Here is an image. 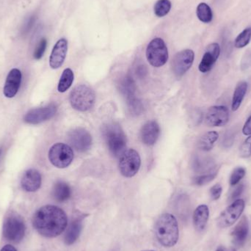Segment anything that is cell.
<instances>
[{
  "label": "cell",
  "mask_w": 251,
  "mask_h": 251,
  "mask_svg": "<svg viewBox=\"0 0 251 251\" xmlns=\"http://www.w3.org/2000/svg\"><path fill=\"white\" fill-rule=\"evenodd\" d=\"M32 224L41 235L53 238L60 235L66 229L68 225L67 215L60 208L47 205L35 212Z\"/></svg>",
  "instance_id": "1"
},
{
  "label": "cell",
  "mask_w": 251,
  "mask_h": 251,
  "mask_svg": "<svg viewBox=\"0 0 251 251\" xmlns=\"http://www.w3.org/2000/svg\"><path fill=\"white\" fill-rule=\"evenodd\" d=\"M154 233L158 242L162 246L174 247L179 238V229L176 218L169 213L161 215L155 224Z\"/></svg>",
  "instance_id": "2"
},
{
  "label": "cell",
  "mask_w": 251,
  "mask_h": 251,
  "mask_svg": "<svg viewBox=\"0 0 251 251\" xmlns=\"http://www.w3.org/2000/svg\"><path fill=\"white\" fill-rule=\"evenodd\" d=\"M102 134L109 151L118 157L125 152L126 146V137L122 127L116 123H110L102 128Z\"/></svg>",
  "instance_id": "3"
},
{
  "label": "cell",
  "mask_w": 251,
  "mask_h": 251,
  "mask_svg": "<svg viewBox=\"0 0 251 251\" xmlns=\"http://www.w3.org/2000/svg\"><path fill=\"white\" fill-rule=\"evenodd\" d=\"M72 108L79 112H86L93 108L96 102V94L86 85L75 87L69 97Z\"/></svg>",
  "instance_id": "4"
},
{
  "label": "cell",
  "mask_w": 251,
  "mask_h": 251,
  "mask_svg": "<svg viewBox=\"0 0 251 251\" xmlns=\"http://www.w3.org/2000/svg\"><path fill=\"white\" fill-rule=\"evenodd\" d=\"M25 224L22 217L12 212L6 217L3 226V234L9 241L19 243L25 234Z\"/></svg>",
  "instance_id": "5"
},
{
  "label": "cell",
  "mask_w": 251,
  "mask_h": 251,
  "mask_svg": "<svg viewBox=\"0 0 251 251\" xmlns=\"http://www.w3.org/2000/svg\"><path fill=\"white\" fill-rule=\"evenodd\" d=\"M146 58L153 67L163 66L168 60V50L162 38L152 40L146 49Z\"/></svg>",
  "instance_id": "6"
},
{
  "label": "cell",
  "mask_w": 251,
  "mask_h": 251,
  "mask_svg": "<svg viewBox=\"0 0 251 251\" xmlns=\"http://www.w3.org/2000/svg\"><path fill=\"white\" fill-rule=\"evenodd\" d=\"M50 162L57 168H66L73 162L74 151L69 145L57 143L53 145L49 151Z\"/></svg>",
  "instance_id": "7"
},
{
  "label": "cell",
  "mask_w": 251,
  "mask_h": 251,
  "mask_svg": "<svg viewBox=\"0 0 251 251\" xmlns=\"http://www.w3.org/2000/svg\"><path fill=\"white\" fill-rule=\"evenodd\" d=\"M141 166V159L134 149H128L120 156L119 168L121 174L126 178H131L138 173Z\"/></svg>",
  "instance_id": "8"
},
{
  "label": "cell",
  "mask_w": 251,
  "mask_h": 251,
  "mask_svg": "<svg viewBox=\"0 0 251 251\" xmlns=\"http://www.w3.org/2000/svg\"><path fill=\"white\" fill-rule=\"evenodd\" d=\"M246 206L243 199H237L233 202L220 215L218 220V226L221 228H228L234 225V223L240 218Z\"/></svg>",
  "instance_id": "9"
},
{
  "label": "cell",
  "mask_w": 251,
  "mask_h": 251,
  "mask_svg": "<svg viewBox=\"0 0 251 251\" xmlns=\"http://www.w3.org/2000/svg\"><path fill=\"white\" fill-rule=\"evenodd\" d=\"M68 140L72 148L82 153L89 150L92 146V136L84 128H76L69 131Z\"/></svg>",
  "instance_id": "10"
},
{
  "label": "cell",
  "mask_w": 251,
  "mask_h": 251,
  "mask_svg": "<svg viewBox=\"0 0 251 251\" xmlns=\"http://www.w3.org/2000/svg\"><path fill=\"white\" fill-rule=\"evenodd\" d=\"M195 53L191 50H184L176 54L172 62L174 75L178 78L184 76L193 66Z\"/></svg>",
  "instance_id": "11"
},
{
  "label": "cell",
  "mask_w": 251,
  "mask_h": 251,
  "mask_svg": "<svg viewBox=\"0 0 251 251\" xmlns=\"http://www.w3.org/2000/svg\"><path fill=\"white\" fill-rule=\"evenodd\" d=\"M57 111L56 104H50L40 108L29 110L24 118L25 123L29 125H39L46 121L52 119Z\"/></svg>",
  "instance_id": "12"
},
{
  "label": "cell",
  "mask_w": 251,
  "mask_h": 251,
  "mask_svg": "<svg viewBox=\"0 0 251 251\" xmlns=\"http://www.w3.org/2000/svg\"><path fill=\"white\" fill-rule=\"evenodd\" d=\"M229 121V111L225 106H213L208 110L205 122L209 126H223Z\"/></svg>",
  "instance_id": "13"
},
{
  "label": "cell",
  "mask_w": 251,
  "mask_h": 251,
  "mask_svg": "<svg viewBox=\"0 0 251 251\" xmlns=\"http://www.w3.org/2000/svg\"><path fill=\"white\" fill-rule=\"evenodd\" d=\"M221 54V47L217 43L209 44L199 64V69L201 73H207L212 70Z\"/></svg>",
  "instance_id": "14"
},
{
  "label": "cell",
  "mask_w": 251,
  "mask_h": 251,
  "mask_svg": "<svg viewBox=\"0 0 251 251\" xmlns=\"http://www.w3.org/2000/svg\"><path fill=\"white\" fill-rule=\"evenodd\" d=\"M22 72L19 69H13L9 72L3 89L6 98H13L17 94L22 83Z\"/></svg>",
  "instance_id": "15"
},
{
  "label": "cell",
  "mask_w": 251,
  "mask_h": 251,
  "mask_svg": "<svg viewBox=\"0 0 251 251\" xmlns=\"http://www.w3.org/2000/svg\"><path fill=\"white\" fill-rule=\"evenodd\" d=\"M68 51V41L65 38L59 40L52 51L50 57V67L53 69H57L61 67L66 60Z\"/></svg>",
  "instance_id": "16"
},
{
  "label": "cell",
  "mask_w": 251,
  "mask_h": 251,
  "mask_svg": "<svg viewBox=\"0 0 251 251\" xmlns=\"http://www.w3.org/2000/svg\"><path fill=\"white\" fill-rule=\"evenodd\" d=\"M160 134V128L157 122L149 121L142 127L140 137L142 142L148 146H153Z\"/></svg>",
  "instance_id": "17"
},
{
  "label": "cell",
  "mask_w": 251,
  "mask_h": 251,
  "mask_svg": "<svg viewBox=\"0 0 251 251\" xmlns=\"http://www.w3.org/2000/svg\"><path fill=\"white\" fill-rule=\"evenodd\" d=\"M42 182L41 175L37 170L29 169L25 171L21 180L22 188L26 192L32 193L39 190Z\"/></svg>",
  "instance_id": "18"
},
{
  "label": "cell",
  "mask_w": 251,
  "mask_h": 251,
  "mask_svg": "<svg viewBox=\"0 0 251 251\" xmlns=\"http://www.w3.org/2000/svg\"><path fill=\"white\" fill-rule=\"evenodd\" d=\"M249 233V224L246 217H243L240 222L237 224L232 232V241L237 247H243L247 240Z\"/></svg>",
  "instance_id": "19"
},
{
  "label": "cell",
  "mask_w": 251,
  "mask_h": 251,
  "mask_svg": "<svg viewBox=\"0 0 251 251\" xmlns=\"http://www.w3.org/2000/svg\"><path fill=\"white\" fill-rule=\"evenodd\" d=\"M209 217V209L206 205L198 206L193 213V224L198 231H203L207 224Z\"/></svg>",
  "instance_id": "20"
},
{
  "label": "cell",
  "mask_w": 251,
  "mask_h": 251,
  "mask_svg": "<svg viewBox=\"0 0 251 251\" xmlns=\"http://www.w3.org/2000/svg\"><path fill=\"white\" fill-rule=\"evenodd\" d=\"M82 229V220L76 218L72 221L65 234L64 241L67 246L74 244L79 238Z\"/></svg>",
  "instance_id": "21"
},
{
  "label": "cell",
  "mask_w": 251,
  "mask_h": 251,
  "mask_svg": "<svg viewBox=\"0 0 251 251\" xmlns=\"http://www.w3.org/2000/svg\"><path fill=\"white\" fill-rule=\"evenodd\" d=\"M53 196L59 202H64L69 200L72 196V190L67 183L58 181L54 184L53 188Z\"/></svg>",
  "instance_id": "22"
},
{
  "label": "cell",
  "mask_w": 251,
  "mask_h": 251,
  "mask_svg": "<svg viewBox=\"0 0 251 251\" xmlns=\"http://www.w3.org/2000/svg\"><path fill=\"white\" fill-rule=\"evenodd\" d=\"M248 86L249 85H248L247 82H244V81L239 82L236 86L234 95H233L232 103H231V108H232L233 111H237L241 106L245 96L247 93Z\"/></svg>",
  "instance_id": "23"
},
{
  "label": "cell",
  "mask_w": 251,
  "mask_h": 251,
  "mask_svg": "<svg viewBox=\"0 0 251 251\" xmlns=\"http://www.w3.org/2000/svg\"><path fill=\"white\" fill-rule=\"evenodd\" d=\"M219 138V134L215 131H210L203 134L199 139L198 146L203 151H209L213 149L215 142Z\"/></svg>",
  "instance_id": "24"
},
{
  "label": "cell",
  "mask_w": 251,
  "mask_h": 251,
  "mask_svg": "<svg viewBox=\"0 0 251 251\" xmlns=\"http://www.w3.org/2000/svg\"><path fill=\"white\" fill-rule=\"evenodd\" d=\"M75 79V75L73 71L71 69H66L63 71L58 85H57V91L60 93H65L72 86Z\"/></svg>",
  "instance_id": "25"
},
{
  "label": "cell",
  "mask_w": 251,
  "mask_h": 251,
  "mask_svg": "<svg viewBox=\"0 0 251 251\" xmlns=\"http://www.w3.org/2000/svg\"><path fill=\"white\" fill-rule=\"evenodd\" d=\"M119 88H120L121 92L125 96L126 99L135 96V82H134V79L128 75L122 78L120 83H119Z\"/></svg>",
  "instance_id": "26"
},
{
  "label": "cell",
  "mask_w": 251,
  "mask_h": 251,
  "mask_svg": "<svg viewBox=\"0 0 251 251\" xmlns=\"http://www.w3.org/2000/svg\"><path fill=\"white\" fill-rule=\"evenodd\" d=\"M196 13L199 20L203 23H209L212 21L213 14H212V9L206 3H200L198 5Z\"/></svg>",
  "instance_id": "27"
},
{
  "label": "cell",
  "mask_w": 251,
  "mask_h": 251,
  "mask_svg": "<svg viewBox=\"0 0 251 251\" xmlns=\"http://www.w3.org/2000/svg\"><path fill=\"white\" fill-rule=\"evenodd\" d=\"M127 106L130 113L133 116H138L143 111V105L142 101L135 96L126 99Z\"/></svg>",
  "instance_id": "28"
},
{
  "label": "cell",
  "mask_w": 251,
  "mask_h": 251,
  "mask_svg": "<svg viewBox=\"0 0 251 251\" xmlns=\"http://www.w3.org/2000/svg\"><path fill=\"white\" fill-rule=\"evenodd\" d=\"M251 39V27H247L236 38L234 46L237 49L244 48L250 43Z\"/></svg>",
  "instance_id": "29"
},
{
  "label": "cell",
  "mask_w": 251,
  "mask_h": 251,
  "mask_svg": "<svg viewBox=\"0 0 251 251\" xmlns=\"http://www.w3.org/2000/svg\"><path fill=\"white\" fill-rule=\"evenodd\" d=\"M171 9V2L169 0H158L154 5V13L158 17L166 16Z\"/></svg>",
  "instance_id": "30"
},
{
  "label": "cell",
  "mask_w": 251,
  "mask_h": 251,
  "mask_svg": "<svg viewBox=\"0 0 251 251\" xmlns=\"http://www.w3.org/2000/svg\"><path fill=\"white\" fill-rule=\"evenodd\" d=\"M218 172L214 171V172L210 173V174H203V175L198 176L194 177L193 179V184L197 186L204 185V184H208L215 179L216 177Z\"/></svg>",
  "instance_id": "31"
},
{
  "label": "cell",
  "mask_w": 251,
  "mask_h": 251,
  "mask_svg": "<svg viewBox=\"0 0 251 251\" xmlns=\"http://www.w3.org/2000/svg\"><path fill=\"white\" fill-rule=\"evenodd\" d=\"M246 174V168L243 167H238L231 173V176L229 178V183L231 186H235L244 178Z\"/></svg>",
  "instance_id": "32"
},
{
  "label": "cell",
  "mask_w": 251,
  "mask_h": 251,
  "mask_svg": "<svg viewBox=\"0 0 251 251\" xmlns=\"http://www.w3.org/2000/svg\"><path fill=\"white\" fill-rule=\"evenodd\" d=\"M240 156L242 158H249L251 156V135L245 140L240 149Z\"/></svg>",
  "instance_id": "33"
},
{
  "label": "cell",
  "mask_w": 251,
  "mask_h": 251,
  "mask_svg": "<svg viewBox=\"0 0 251 251\" xmlns=\"http://www.w3.org/2000/svg\"><path fill=\"white\" fill-rule=\"evenodd\" d=\"M47 47V41L46 38H42L38 43L35 51H34L33 57L36 60H40L45 52Z\"/></svg>",
  "instance_id": "34"
},
{
  "label": "cell",
  "mask_w": 251,
  "mask_h": 251,
  "mask_svg": "<svg viewBox=\"0 0 251 251\" xmlns=\"http://www.w3.org/2000/svg\"><path fill=\"white\" fill-rule=\"evenodd\" d=\"M223 188L221 184H217L210 189V196L212 200L217 201L221 198Z\"/></svg>",
  "instance_id": "35"
},
{
  "label": "cell",
  "mask_w": 251,
  "mask_h": 251,
  "mask_svg": "<svg viewBox=\"0 0 251 251\" xmlns=\"http://www.w3.org/2000/svg\"><path fill=\"white\" fill-rule=\"evenodd\" d=\"M35 22V16H31L29 17V19H28V20L26 21V23H25V26H24L23 28V32L24 33L26 34L29 32V31L32 29V26H33L34 23Z\"/></svg>",
  "instance_id": "36"
},
{
  "label": "cell",
  "mask_w": 251,
  "mask_h": 251,
  "mask_svg": "<svg viewBox=\"0 0 251 251\" xmlns=\"http://www.w3.org/2000/svg\"><path fill=\"white\" fill-rule=\"evenodd\" d=\"M136 74H137V76L138 77L143 79L147 75V68L144 65H140V66H137V69H136Z\"/></svg>",
  "instance_id": "37"
},
{
  "label": "cell",
  "mask_w": 251,
  "mask_h": 251,
  "mask_svg": "<svg viewBox=\"0 0 251 251\" xmlns=\"http://www.w3.org/2000/svg\"><path fill=\"white\" fill-rule=\"evenodd\" d=\"M243 190H244V185L243 184H240V185L237 186L236 187L235 190L232 192L231 195V200H234V199H237L239 196H241L242 193H243Z\"/></svg>",
  "instance_id": "38"
},
{
  "label": "cell",
  "mask_w": 251,
  "mask_h": 251,
  "mask_svg": "<svg viewBox=\"0 0 251 251\" xmlns=\"http://www.w3.org/2000/svg\"><path fill=\"white\" fill-rule=\"evenodd\" d=\"M243 133L246 136L251 135V116L245 123L243 128Z\"/></svg>",
  "instance_id": "39"
},
{
  "label": "cell",
  "mask_w": 251,
  "mask_h": 251,
  "mask_svg": "<svg viewBox=\"0 0 251 251\" xmlns=\"http://www.w3.org/2000/svg\"><path fill=\"white\" fill-rule=\"evenodd\" d=\"M234 136L229 135L228 134H226L224 137V145L226 146V147H229V145L233 144V140H234Z\"/></svg>",
  "instance_id": "40"
},
{
  "label": "cell",
  "mask_w": 251,
  "mask_h": 251,
  "mask_svg": "<svg viewBox=\"0 0 251 251\" xmlns=\"http://www.w3.org/2000/svg\"><path fill=\"white\" fill-rule=\"evenodd\" d=\"M0 251H17L13 246H10V245H7V246H4Z\"/></svg>",
  "instance_id": "41"
},
{
  "label": "cell",
  "mask_w": 251,
  "mask_h": 251,
  "mask_svg": "<svg viewBox=\"0 0 251 251\" xmlns=\"http://www.w3.org/2000/svg\"><path fill=\"white\" fill-rule=\"evenodd\" d=\"M216 251H236L235 249H228V248L226 247H219L218 249H217Z\"/></svg>",
  "instance_id": "42"
},
{
  "label": "cell",
  "mask_w": 251,
  "mask_h": 251,
  "mask_svg": "<svg viewBox=\"0 0 251 251\" xmlns=\"http://www.w3.org/2000/svg\"><path fill=\"white\" fill-rule=\"evenodd\" d=\"M1 149H0V155H1Z\"/></svg>",
  "instance_id": "43"
},
{
  "label": "cell",
  "mask_w": 251,
  "mask_h": 251,
  "mask_svg": "<svg viewBox=\"0 0 251 251\" xmlns=\"http://www.w3.org/2000/svg\"></svg>",
  "instance_id": "44"
}]
</instances>
